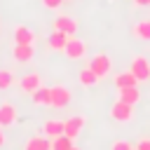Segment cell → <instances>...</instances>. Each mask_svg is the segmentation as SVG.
<instances>
[{
    "mask_svg": "<svg viewBox=\"0 0 150 150\" xmlns=\"http://www.w3.org/2000/svg\"><path fill=\"white\" fill-rule=\"evenodd\" d=\"M66 42H68V35L61 33V30H56V28H54V33L47 38V45H49V49H54V52H63Z\"/></svg>",
    "mask_w": 150,
    "mask_h": 150,
    "instance_id": "cell-11",
    "label": "cell"
},
{
    "mask_svg": "<svg viewBox=\"0 0 150 150\" xmlns=\"http://www.w3.org/2000/svg\"><path fill=\"white\" fill-rule=\"evenodd\" d=\"M42 5H45L47 9H59V7L63 5V0H42Z\"/></svg>",
    "mask_w": 150,
    "mask_h": 150,
    "instance_id": "cell-23",
    "label": "cell"
},
{
    "mask_svg": "<svg viewBox=\"0 0 150 150\" xmlns=\"http://www.w3.org/2000/svg\"><path fill=\"white\" fill-rule=\"evenodd\" d=\"M30 98H33V103L35 105H52V87H38L33 94H30Z\"/></svg>",
    "mask_w": 150,
    "mask_h": 150,
    "instance_id": "cell-8",
    "label": "cell"
},
{
    "mask_svg": "<svg viewBox=\"0 0 150 150\" xmlns=\"http://www.w3.org/2000/svg\"><path fill=\"white\" fill-rule=\"evenodd\" d=\"M82 127H84V117H80V115H77V117H70V120H66V131H63V134L70 136V138H75Z\"/></svg>",
    "mask_w": 150,
    "mask_h": 150,
    "instance_id": "cell-15",
    "label": "cell"
},
{
    "mask_svg": "<svg viewBox=\"0 0 150 150\" xmlns=\"http://www.w3.org/2000/svg\"><path fill=\"white\" fill-rule=\"evenodd\" d=\"M70 148H73V138L70 136L61 134V136L52 138V150H70Z\"/></svg>",
    "mask_w": 150,
    "mask_h": 150,
    "instance_id": "cell-20",
    "label": "cell"
},
{
    "mask_svg": "<svg viewBox=\"0 0 150 150\" xmlns=\"http://www.w3.org/2000/svg\"><path fill=\"white\" fill-rule=\"evenodd\" d=\"M138 84V77L129 70V73H117L115 75V87L117 89H124V87H136Z\"/></svg>",
    "mask_w": 150,
    "mask_h": 150,
    "instance_id": "cell-14",
    "label": "cell"
},
{
    "mask_svg": "<svg viewBox=\"0 0 150 150\" xmlns=\"http://www.w3.org/2000/svg\"><path fill=\"white\" fill-rule=\"evenodd\" d=\"M120 101H124V103H138L141 101V91L136 89V87H124V89H120Z\"/></svg>",
    "mask_w": 150,
    "mask_h": 150,
    "instance_id": "cell-17",
    "label": "cell"
},
{
    "mask_svg": "<svg viewBox=\"0 0 150 150\" xmlns=\"http://www.w3.org/2000/svg\"><path fill=\"white\" fill-rule=\"evenodd\" d=\"M136 77H138V82H143V80H148L150 77V63H148V59L145 56H134L131 59V68H129Z\"/></svg>",
    "mask_w": 150,
    "mask_h": 150,
    "instance_id": "cell-4",
    "label": "cell"
},
{
    "mask_svg": "<svg viewBox=\"0 0 150 150\" xmlns=\"http://www.w3.org/2000/svg\"><path fill=\"white\" fill-rule=\"evenodd\" d=\"M70 150H80V148H75V145H73V148H70Z\"/></svg>",
    "mask_w": 150,
    "mask_h": 150,
    "instance_id": "cell-27",
    "label": "cell"
},
{
    "mask_svg": "<svg viewBox=\"0 0 150 150\" xmlns=\"http://www.w3.org/2000/svg\"><path fill=\"white\" fill-rule=\"evenodd\" d=\"M63 54L70 59V61H77V59H82L84 54H87V45L82 42V40H77V38H68V42H66V47H63Z\"/></svg>",
    "mask_w": 150,
    "mask_h": 150,
    "instance_id": "cell-2",
    "label": "cell"
},
{
    "mask_svg": "<svg viewBox=\"0 0 150 150\" xmlns=\"http://www.w3.org/2000/svg\"><path fill=\"white\" fill-rule=\"evenodd\" d=\"M131 150H136V148H131Z\"/></svg>",
    "mask_w": 150,
    "mask_h": 150,
    "instance_id": "cell-29",
    "label": "cell"
},
{
    "mask_svg": "<svg viewBox=\"0 0 150 150\" xmlns=\"http://www.w3.org/2000/svg\"><path fill=\"white\" fill-rule=\"evenodd\" d=\"M136 150H150V138H141L136 143Z\"/></svg>",
    "mask_w": 150,
    "mask_h": 150,
    "instance_id": "cell-24",
    "label": "cell"
},
{
    "mask_svg": "<svg viewBox=\"0 0 150 150\" xmlns=\"http://www.w3.org/2000/svg\"><path fill=\"white\" fill-rule=\"evenodd\" d=\"M98 80H101V77H98L91 68H82V70H80V84H82V87H94Z\"/></svg>",
    "mask_w": 150,
    "mask_h": 150,
    "instance_id": "cell-19",
    "label": "cell"
},
{
    "mask_svg": "<svg viewBox=\"0 0 150 150\" xmlns=\"http://www.w3.org/2000/svg\"><path fill=\"white\" fill-rule=\"evenodd\" d=\"M16 122V108L12 103H2L0 105V127H9Z\"/></svg>",
    "mask_w": 150,
    "mask_h": 150,
    "instance_id": "cell-9",
    "label": "cell"
},
{
    "mask_svg": "<svg viewBox=\"0 0 150 150\" xmlns=\"http://www.w3.org/2000/svg\"><path fill=\"white\" fill-rule=\"evenodd\" d=\"M14 40H16V45H33L35 33H33L28 26H16V28H14Z\"/></svg>",
    "mask_w": 150,
    "mask_h": 150,
    "instance_id": "cell-10",
    "label": "cell"
},
{
    "mask_svg": "<svg viewBox=\"0 0 150 150\" xmlns=\"http://www.w3.org/2000/svg\"><path fill=\"white\" fill-rule=\"evenodd\" d=\"M0 145H5V136H2V131H0Z\"/></svg>",
    "mask_w": 150,
    "mask_h": 150,
    "instance_id": "cell-26",
    "label": "cell"
},
{
    "mask_svg": "<svg viewBox=\"0 0 150 150\" xmlns=\"http://www.w3.org/2000/svg\"><path fill=\"white\" fill-rule=\"evenodd\" d=\"M134 2H136L138 7H148V5H150V0H134Z\"/></svg>",
    "mask_w": 150,
    "mask_h": 150,
    "instance_id": "cell-25",
    "label": "cell"
},
{
    "mask_svg": "<svg viewBox=\"0 0 150 150\" xmlns=\"http://www.w3.org/2000/svg\"><path fill=\"white\" fill-rule=\"evenodd\" d=\"M12 56L19 61V63H26L33 59V45H14V52Z\"/></svg>",
    "mask_w": 150,
    "mask_h": 150,
    "instance_id": "cell-13",
    "label": "cell"
},
{
    "mask_svg": "<svg viewBox=\"0 0 150 150\" xmlns=\"http://www.w3.org/2000/svg\"><path fill=\"white\" fill-rule=\"evenodd\" d=\"M110 117L115 120V122H129L131 117H134V108H131V103H124V101H115L112 103V108H110Z\"/></svg>",
    "mask_w": 150,
    "mask_h": 150,
    "instance_id": "cell-3",
    "label": "cell"
},
{
    "mask_svg": "<svg viewBox=\"0 0 150 150\" xmlns=\"http://www.w3.org/2000/svg\"><path fill=\"white\" fill-rule=\"evenodd\" d=\"M19 87H21L26 94H33V91L40 87V75H38V73H28V75H23L21 82H19Z\"/></svg>",
    "mask_w": 150,
    "mask_h": 150,
    "instance_id": "cell-12",
    "label": "cell"
},
{
    "mask_svg": "<svg viewBox=\"0 0 150 150\" xmlns=\"http://www.w3.org/2000/svg\"><path fill=\"white\" fill-rule=\"evenodd\" d=\"M63 2H68V0H63Z\"/></svg>",
    "mask_w": 150,
    "mask_h": 150,
    "instance_id": "cell-28",
    "label": "cell"
},
{
    "mask_svg": "<svg viewBox=\"0 0 150 150\" xmlns=\"http://www.w3.org/2000/svg\"><path fill=\"white\" fill-rule=\"evenodd\" d=\"M14 84V73L12 70H0V89H9Z\"/></svg>",
    "mask_w": 150,
    "mask_h": 150,
    "instance_id": "cell-21",
    "label": "cell"
},
{
    "mask_svg": "<svg viewBox=\"0 0 150 150\" xmlns=\"http://www.w3.org/2000/svg\"><path fill=\"white\" fill-rule=\"evenodd\" d=\"M54 28H56V30H61V33H66L68 38L77 33V23H75V19L63 16V14H59V16L54 19Z\"/></svg>",
    "mask_w": 150,
    "mask_h": 150,
    "instance_id": "cell-6",
    "label": "cell"
},
{
    "mask_svg": "<svg viewBox=\"0 0 150 150\" xmlns=\"http://www.w3.org/2000/svg\"><path fill=\"white\" fill-rule=\"evenodd\" d=\"M134 35H136L138 40H145V42H150V19H143V21H138V23L134 26Z\"/></svg>",
    "mask_w": 150,
    "mask_h": 150,
    "instance_id": "cell-18",
    "label": "cell"
},
{
    "mask_svg": "<svg viewBox=\"0 0 150 150\" xmlns=\"http://www.w3.org/2000/svg\"><path fill=\"white\" fill-rule=\"evenodd\" d=\"M110 150H131V143L129 141H115Z\"/></svg>",
    "mask_w": 150,
    "mask_h": 150,
    "instance_id": "cell-22",
    "label": "cell"
},
{
    "mask_svg": "<svg viewBox=\"0 0 150 150\" xmlns=\"http://www.w3.org/2000/svg\"><path fill=\"white\" fill-rule=\"evenodd\" d=\"M70 89H66V87H61V84H56V87H52V105L54 108H66L68 103H70Z\"/></svg>",
    "mask_w": 150,
    "mask_h": 150,
    "instance_id": "cell-5",
    "label": "cell"
},
{
    "mask_svg": "<svg viewBox=\"0 0 150 150\" xmlns=\"http://www.w3.org/2000/svg\"><path fill=\"white\" fill-rule=\"evenodd\" d=\"M42 131L47 134V138H56V136H61L66 131V122L63 120H47L42 124Z\"/></svg>",
    "mask_w": 150,
    "mask_h": 150,
    "instance_id": "cell-7",
    "label": "cell"
},
{
    "mask_svg": "<svg viewBox=\"0 0 150 150\" xmlns=\"http://www.w3.org/2000/svg\"><path fill=\"white\" fill-rule=\"evenodd\" d=\"M89 68L103 80L105 75H110V70H112V61H110V56L108 54H96V56H91V63H89Z\"/></svg>",
    "mask_w": 150,
    "mask_h": 150,
    "instance_id": "cell-1",
    "label": "cell"
},
{
    "mask_svg": "<svg viewBox=\"0 0 150 150\" xmlns=\"http://www.w3.org/2000/svg\"><path fill=\"white\" fill-rule=\"evenodd\" d=\"M23 150H52V141H47L45 136H33V138H28Z\"/></svg>",
    "mask_w": 150,
    "mask_h": 150,
    "instance_id": "cell-16",
    "label": "cell"
}]
</instances>
